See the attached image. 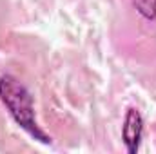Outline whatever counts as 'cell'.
Returning <instances> with one entry per match:
<instances>
[{"label":"cell","instance_id":"6da1fadb","mask_svg":"<svg viewBox=\"0 0 156 154\" xmlns=\"http://www.w3.org/2000/svg\"><path fill=\"white\" fill-rule=\"evenodd\" d=\"M0 102L9 113V116L13 118V121L24 132H27L38 143L51 145V136L37 121L35 103H33V96L29 89L13 75L0 76Z\"/></svg>","mask_w":156,"mask_h":154},{"label":"cell","instance_id":"7a4b0ae2","mask_svg":"<svg viewBox=\"0 0 156 154\" xmlns=\"http://www.w3.org/2000/svg\"><path fill=\"white\" fill-rule=\"evenodd\" d=\"M142 138H144V118L136 107H129L125 111L123 125H122V140L125 151L129 154H136L140 151Z\"/></svg>","mask_w":156,"mask_h":154},{"label":"cell","instance_id":"3957f363","mask_svg":"<svg viewBox=\"0 0 156 154\" xmlns=\"http://www.w3.org/2000/svg\"><path fill=\"white\" fill-rule=\"evenodd\" d=\"M131 4L145 20H156V0H131Z\"/></svg>","mask_w":156,"mask_h":154}]
</instances>
